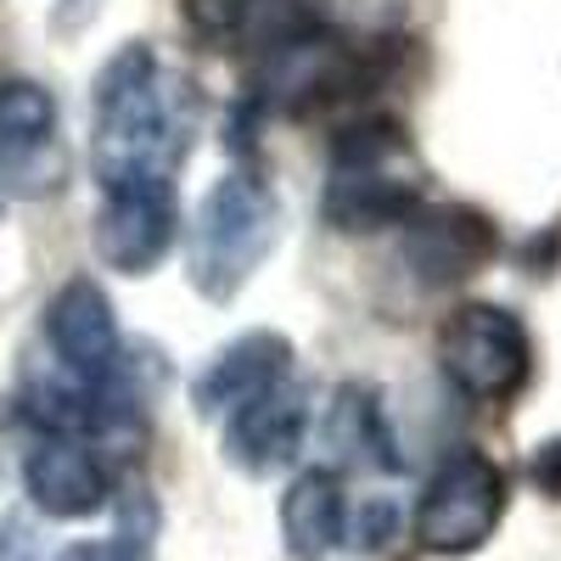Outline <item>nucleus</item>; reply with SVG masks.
Instances as JSON below:
<instances>
[{
  "label": "nucleus",
  "instance_id": "obj_1",
  "mask_svg": "<svg viewBox=\"0 0 561 561\" xmlns=\"http://www.w3.org/2000/svg\"><path fill=\"white\" fill-rule=\"evenodd\" d=\"M192 84H180V96L163 84L158 51L147 39H124L102 62L96 90H90V174L102 192H118L129 180H169L192 152Z\"/></svg>",
  "mask_w": 561,
  "mask_h": 561
},
{
  "label": "nucleus",
  "instance_id": "obj_2",
  "mask_svg": "<svg viewBox=\"0 0 561 561\" xmlns=\"http://www.w3.org/2000/svg\"><path fill=\"white\" fill-rule=\"evenodd\" d=\"M421 203H427V163L399 118H359L337 129L320 192L325 225L359 237V230L404 225Z\"/></svg>",
  "mask_w": 561,
  "mask_h": 561
},
{
  "label": "nucleus",
  "instance_id": "obj_3",
  "mask_svg": "<svg viewBox=\"0 0 561 561\" xmlns=\"http://www.w3.org/2000/svg\"><path fill=\"white\" fill-rule=\"evenodd\" d=\"M280 242V197L259 169H225L185 230V275L208 304H230Z\"/></svg>",
  "mask_w": 561,
  "mask_h": 561
},
{
  "label": "nucleus",
  "instance_id": "obj_4",
  "mask_svg": "<svg viewBox=\"0 0 561 561\" xmlns=\"http://www.w3.org/2000/svg\"><path fill=\"white\" fill-rule=\"evenodd\" d=\"M365 84H370L365 45H348L343 34L320 28V23H304L293 34L259 45L253 90H259V102L270 113L309 118V113H325L337 102L365 96Z\"/></svg>",
  "mask_w": 561,
  "mask_h": 561
},
{
  "label": "nucleus",
  "instance_id": "obj_5",
  "mask_svg": "<svg viewBox=\"0 0 561 561\" xmlns=\"http://www.w3.org/2000/svg\"><path fill=\"white\" fill-rule=\"evenodd\" d=\"M505 500H511L505 466L472 444H460L433 466L427 489L415 500L410 539L427 556H472L494 539V528L505 517Z\"/></svg>",
  "mask_w": 561,
  "mask_h": 561
},
{
  "label": "nucleus",
  "instance_id": "obj_6",
  "mask_svg": "<svg viewBox=\"0 0 561 561\" xmlns=\"http://www.w3.org/2000/svg\"><path fill=\"white\" fill-rule=\"evenodd\" d=\"M438 370L478 404H511L534 382V337L517 309L460 304L438 325Z\"/></svg>",
  "mask_w": 561,
  "mask_h": 561
},
{
  "label": "nucleus",
  "instance_id": "obj_7",
  "mask_svg": "<svg viewBox=\"0 0 561 561\" xmlns=\"http://www.w3.org/2000/svg\"><path fill=\"white\" fill-rule=\"evenodd\" d=\"M45 348H51V365L68 382L102 393L118 365H124V332L118 314L107 304V293L90 275H73L57 287V298L45 304Z\"/></svg>",
  "mask_w": 561,
  "mask_h": 561
},
{
  "label": "nucleus",
  "instance_id": "obj_8",
  "mask_svg": "<svg viewBox=\"0 0 561 561\" xmlns=\"http://www.w3.org/2000/svg\"><path fill=\"white\" fill-rule=\"evenodd\" d=\"M399 230V259L421 287H455L500 259V225L472 203H421Z\"/></svg>",
  "mask_w": 561,
  "mask_h": 561
},
{
  "label": "nucleus",
  "instance_id": "obj_9",
  "mask_svg": "<svg viewBox=\"0 0 561 561\" xmlns=\"http://www.w3.org/2000/svg\"><path fill=\"white\" fill-rule=\"evenodd\" d=\"M68 180L57 140V96L34 79H0V192L51 197Z\"/></svg>",
  "mask_w": 561,
  "mask_h": 561
},
{
  "label": "nucleus",
  "instance_id": "obj_10",
  "mask_svg": "<svg viewBox=\"0 0 561 561\" xmlns=\"http://www.w3.org/2000/svg\"><path fill=\"white\" fill-rule=\"evenodd\" d=\"M96 259L118 275H152L169 248L180 242V208L169 180H129L118 192H102L96 208Z\"/></svg>",
  "mask_w": 561,
  "mask_h": 561
},
{
  "label": "nucleus",
  "instance_id": "obj_11",
  "mask_svg": "<svg viewBox=\"0 0 561 561\" xmlns=\"http://www.w3.org/2000/svg\"><path fill=\"white\" fill-rule=\"evenodd\" d=\"M309 433V388L298 377H280L264 393H253L248 404H237L225 415L219 449L225 460L248 478H270L280 466H293Z\"/></svg>",
  "mask_w": 561,
  "mask_h": 561
},
{
  "label": "nucleus",
  "instance_id": "obj_12",
  "mask_svg": "<svg viewBox=\"0 0 561 561\" xmlns=\"http://www.w3.org/2000/svg\"><path fill=\"white\" fill-rule=\"evenodd\" d=\"M23 494L39 517L51 523H79L90 511H102L113 494V472L96 455V444L68 438V433H45L23 455Z\"/></svg>",
  "mask_w": 561,
  "mask_h": 561
},
{
  "label": "nucleus",
  "instance_id": "obj_13",
  "mask_svg": "<svg viewBox=\"0 0 561 561\" xmlns=\"http://www.w3.org/2000/svg\"><path fill=\"white\" fill-rule=\"evenodd\" d=\"M293 377V343L287 332H270V325H253V332L230 337L192 382V404L203 415H230L237 404H248L253 393H264L270 382Z\"/></svg>",
  "mask_w": 561,
  "mask_h": 561
},
{
  "label": "nucleus",
  "instance_id": "obj_14",
  "mask_svg": "<svg viewBox=\"0 0 561 561\" xmlns=\"http://www.w3.org/2000/svg\"><path fill=\"white\" fill-rule=\"evenodd\" d=\"M343 523H348V500L332 466L298 472L280 494V539H287L293 561H325L343 545Z\"/></svg>",
  "mask_w": 561,
  "mask_h": 561
},
{
  "label": "nucleus",
  "instance_id": "obj_15",
  "mask_svg": "<svg viewBox=\"0 0 561 561\" xmlns=\"http://www.w3.org/2000/svg\"><path fill=\"white\" fill-rule=\"evenodd\" d=\"M325 444L337 449V460H377L382 472H399L404 455L393 449V433L382 421V399L370 382H343L325 410Z\"/></svg>",
  "mask_w": 561,
  "mask_h": 561
},
{
  "label": "nucleus",
  "instance_id": "obj_16",
  "mask_svg": "<svg viewBox=\"0 0 561 561\" xmlns=\"http://www.w3.org/2000/svg\"><path fill=\"white\" fill-rule=\"evenodd\" d=\"M113 561H158V500L152 489H135L118 511V539L107 545Z\"/></svg>",
  "mask_w": 561,
  "mask_h": 561
},
{
  "label": "nucleus",
  "instance_id": "obj_17",
  "mask_svg": "<svg viewBox=\"0 0 561 561\" xmlns=\"http://www.w3.org/2000/svg\"><path fill=\"white\" fill-rule=\"evenodd\" d=\"M253 0H180L185 23H192L203 39H225V34H242Z\"/></svg>",
  "mask_w": 561,
  "mask_h": 561
},
{
  "label": "nucleus",
  "instance_id": "obj_18",
  "mask_svg": "<svg viewBox=\"0 0 561 561\" xmlns=\"http://www.w3.org/2000/svg\"><path fill=\"white\" fill-rule=\"evenodd\" d=\"M388 534H393V505H382V500L359 505V517L343 523V545H354V550H382Z\"/></svg>",
  "mask_w": 561,
  "mask_h": 561
},
{
  "label": "nucleus",
  "instance_id": "obj_19",
  "mask_svg": "<svg viewBox=\"0 0 561 561\" xmlns=\"http://www.w3.org/2000/svg\"><path fill=\"white\" fill-rule=\"evenodd\" d=\"M528 483H534L545 500L561 505V438L534 444V455H528Z\"/></svg>",
  "mask_w": 561,
  "mask_h": 561
},
{
  "label": "nucleus",
  "instance_id": "obj_20",
  "mask_svg": "<svg viewBox=\"0 0 561 561\" xmlns=\"http://www.w3.org/2000/svg\"><path fill=\"white\" fill-rule=\"evenodd\" d=\"M0 561H45L39 556V534H34V523L23 517V511L0 517Z\"/></svg>",
  "mask_w": 561,
  "mask_h": 561
},
{
  "label": "nucleus",
  "instance_id": "obj_21",
  "mask_svg": "<svg viewBox=\"0 0 561 561\" xmlns=\"http://www.w3.org/2000/svg\"><path fill=\"white\" fill-rule=\"evenodd\" d=\"M57 561H113V556H107V545H68Z\"/></svg>",
  "mask_w": 561,
  "mask_h": 561
},
{
  "label": "nucleus",
  "instance_id": "obj_22",
  "mask_svg": "<svg viewBox=\"0 0 561 561\" xmlns=\"http://www.w3.org/2000/svg\"><path fill=\"white\" fill-rule=\"evenodd\" d=\"M0 214H7V192H0Z\"/></svg>",
  "mask_w": 561,
  "mask_h": 561
}]
</instances>
